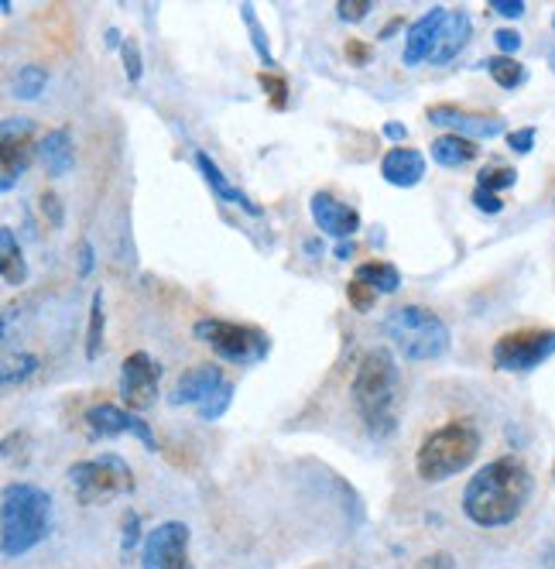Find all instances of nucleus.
Instances as JSON below:
<instances>
[{"label":"nucleus","mask_w":555,"mask_h":569,"mask_svg":"<svg viewBox=\"0 0 555 569\" xmlns=\"http://www.w3.org/2000/svg\"><path fill=\"white\" fill-rule=\"evenodd\" d=\"M535 495V477L518 457H497L463 487V515L481 528L518 521Z\"/></svg>","instance_id":"f257e3e1"},{"label":"nucleus","mask_w":555,"mask_h":569,"mask_svg":"<svg viewBox=\"0 0 555 569\" xmlns=\"http://www.w3.org/2000/svg\"><path fill=\"white\" fill-rule=\"evenodd\" d=\"M353 409L361 416L364 429L374 439H387L398 429V398H402V371L391 350L374 347L356 363V375L350 385Z\"/></svg>","instance_id":"f03ea898"},{"label":"nucleus","mask_w":555,"mask_h":569,"mask_svg":"<svg viewBox=\"0 0 555 569\" xmlns=\"http://www.w3.org/2000/svg\"><path fill=\"white\" fill-rule=\"evenodd\" d=\"M52 532V498L38 483H8L0 498V546L8 559L28 556Z\"/></svg>","instance_id":"7ed1b4c3"},{"label":"nucleus","mask_w":555,"mask_h":569,"mask_svg":"<svg viewBox=\"0 0 555 569\" xmlns=\"http://www.w3.org/2000/svg\"><path fill=\"white\" fill-rule=\"evenodd\" d=\"M481 432L470 422H446L432 429L418 453H415V473L425 483H443L456 473H463L473 460L481 457Z\"/></svg>","instance_id":"20e7f679"},{"label":"nucleus","mask_w":555,"mask_h":569,"mask_svg":"<svg viewBox=\"0 0 555 569\" xmlns=\"http://www.w3.org/2000/svg\"><path fill=\"white\" fill-rule=\"evenodd\" d=\"M384 337L398 347L405 360L425 363V360H443L450 353V327L425 306H398L391 309L381 322Z\"/></svg>","instance_id":"39448f33"},{"label":"nucleus","mask_w":555,"mask_h":569,"mask_svg":"<svg viewBox=\"0 0 555 569\" xmlns=\"http://www.w3.org/2000/svg\"><path fill=\"white\" fill-rule=\"evenodd\" d=\"M69 483L72 495L83 508H97V505H110L117 498H124L134 491V473L128 467L124 457L117 453H100L93 460L72 463L69 467Z\"/></svg>","instance_id":"423d86ee"},{"label":"nucleus","mask_w":555,"mask_h":569,"mask_svg":"<svg viewBox=\"0 0 555 569\" xmlns=\"http://www.w3.org/2000/svg\"><path fill=\"white\" fill-rule=\"evenodd\" d=\"M192 337L206 343L220 360L241 363V368H251V363L264 360L271 350V340L264 330L248 327V322H230V319H200L192 327Z\"/></svg>","instance_id":"0eeeda50"},{"label":"nucleus","mask_w":555,"mask_h":569,"mask_svg":"<svg viewBox=\"0 0 555 569\" xmlns=\"http://www.w3.org/2000/svg\"><path fill=\"white\" fill-rule=\"evenodd\" d=\"M494 368L504 375H528L555 357V330H514L504 333L494 350Z\"/></svg>","instance_id":"6e6552de"},{"label":"nucleus","mask_w":555,"mask_h":569,"mask_svg":"<svg viewBox=\"0 0 555 569\" xmlns=\"http://www.w3.org/2000/svg\"><path fill=\"white\" fill-rule=\"evenodd\" d=\"M189 525L185 521H162L144 536L141 546V569H195L189 559Z\"/></svg>","instance_id":"1a4fd4ad"},{"label":"nucleus","mask_w":555,"mask_h":569,"mask_svg":"<svg viewBox=\"0 0 555 569\" xmlns=\"http://www.w3.org/2000/svg\"><path fill=\"white\" fill-rule=\"evenodd\" d=\"M428 124L443 128L446 134H460L470 141H491L497 134H504V117L494 110H463V107H450V103H435L425 110Z\"/></svg>","instance_id":"9d476101"},{"label":"nucleus","mask_w":555,"mask_h":569,"mask_svg":"<svg viewBox=\"0 0 555 569\" xmlns=\"http://www.w3.org/2000/svg\"><path fill=\"white\" fill-rule=\"evenodd\" d=\"M31 148H34V124L28 117H11L4 120L0 131V189L11 192L18 179L31 166Z\"/></svg>","instance_id":"9b49d317"},{"label":"nucleus","mask_w":555,"mask_h":569,"mask_svg":"<svg viewBox=\"0 0 555 569\" xmlns=\"http://www.w3.org/2000/svg\"><path fill=\"white\" fill-rule=\"evenodd\" d=\"M158 385H162V363H158L151 353L138 350L121 363V398H124V409L131 412H144L154 405L158 398Z\"/></svg>","instance_id":"f8f14e48"},{"label":"nucleus","mask_w":555,"mask_h":569,"mask_svg":"<svg viewBox=\"0 0 555 569\" xmlns=\"http://www.w3.org/2000/svg\"><path fill=\"white\" fill-rule=\"evenodd\" d=\"M87 429L93 439H113V436H134L141 439L144 450H158V439L154 432L148 429V422L131 412V409H121V405H110V401H100L93 405V409L87 412Z\"/></svg>","instance_id":"ddd939ff"},{"label":"nucleus","mask_w":555,"mask_h":569,"mask_svg":"<svg viewBox=\"0 0 555 569\" xmlns=\"http://www.w3.org/2000/svg\"><path fill=\"white\" fill-rule=\"evenodd\" d=\"M309 213L323 233L336 237V240H350L356 230H361V213L346 202H340L333 192H315L309 196Z\"/></svg>","instance_id":"4468645a"},{"label":"nucleus","mask_w":555,"mask_h":569,"mask_svg":"<svg viewBox=\"0 0 555 569\" xmlns=\"http://www.w3.org/2000/svg\"><path fill=\"white\" fill-rule=\"evenodd\" d=\"M446 18H450L446 8H432V11H425L408 28V34H405V52H402L405 66L415 69V66H422V62H428L435 56V49H440V38H443V28H446Z\"/></svg>","instance_id":"2eb2a0df"},{"label":"nucleus","mask_w":555,"mask_h":569,"mask_svg":"<svg viewBox=\"0 0 555 569\" xmlns=\"http://www.w3.org/2000/svg\"><path fill=\"white\" fill-rule=\"evenodd\" d=\"M226 378H223V371H220V363H195V368H189V371H182V378L175 381V388L169 391V405H200L223 385Z\"/></svg>","instance_id":"dca6fc26"},{"label":"nucleus","mask_w":555,"mask_h":569,"mask_svg":"<svg viewBox=\"0 0 555 569\" xmlns=\"http://www.w3.org/2000/svg\"><path fill=\"white\" fill-rule=\"evenodd\" d=\"M381 176L384 182L398 186V189H412L425 179V154L415 151V148H391L384 158H381Z\"/></svg>","instance_id":"f3484780"},{"label":"nucleus","mask_w":555,"mask_h":569,"mask_svg":"<svg viewBox=\"0 0 555 569\" xmlns=\"http://www.w3.org/2000/svg\"><path fill=\"white\" fill-rule=\"evenodd\" d=\"M195 169H200V176L206 179V186L213 189V196H220L223 202H233V207H241V210L251 213V217H261V213H264L244 189H236V186L223 176V169L216 166V161H213L206 151H195Z\"/></svg>","instance_id":"a211bd4d"},{"label":"nucleus","mask_w":555,"mask_h":569,"mask_svg":"<svg viewBox=\"0 0 555 569\" xmlns=\"http://www.w3.org/2000/svg\"><path fill=\"white\" fill-rule=\"evenodd\" d=\"M38 154H42L49 176L62 179L72 172L75 166V151H72V131L69 128H56V131H46V138H38Z\"/></svg>","instance_id":"6ab92c4d"},{"label":"nucleus","mask_w":555,"mask_h":569,"mask_svg":"<svg viewBox=\"0 0 555 569\" xmlns=\"http://www.w3.org/2000/svg\"><path fill=\"white\" fill-rule=\"evenodd\" d=\"M473 34V21L466 11H450L446 18V28H443V38H440V49H435V56L428 59L432 66H450L470 42Z\"/></svg>","instance_id":"aec40b11"},{"label":"nucleus","mask_w":555,"mask_h":569,"mask_svg":"<svg viewBox=\"0 0 555 569\" xmlns=\"http://www.w3.org/2000/svg\"><path fill=\"white\" fill-rule=\"evenodd\" d=\"M428 154H432L435 166H443V169H463V166H470V161H477L481 148H477V141L460 138V134H440L432 141Z\"/></svg>","instance_id":"412c9836"},{"label":"nucleus","mask_w":555,"mask_h":569,"mask_svg":"<svg viewBox=\"0 0 555 569\" xmlns=\"http://www.w3.org/2000/svg\"><path fill=\"white\" fill-rule=\"evenodd\" d=\"M353 278L371 284L377 296H394V292L402 289V271L394 268L391 261H364V264H356Z\"/></svg>","instance_id":"4be33fe9"},{"label":"nucleus","mask_w":555,"mask_h":569,"mask_svg":"<svg viewBox=\"0 0 555 569\" xmlns=\"http://www.w3.org/2000/svg\"><path fill=\"white\" fill-rule=\"evenodd\" d=\"M0 268H4L8 284H24L28 281V261L21 254V243L11 227H0Z\"/></svg>","instance_id":"5701e85b"},{"label":"nucleus","mask_w":555,"mask_h":569,"mask_svg":"<svg viewBox=\"0 0 555 569\" xmlns=\"http://www.w3.org/2000/svg\"><path fill=\"white\" fill-rule=\"evenodd\" d=\"M484 69L491 72V79L501 90H522L528 83V69L511 56H494L484 62Z\"/></svg>","instance_id":"b1692460"},{"label":"nucleus","mask_w":555,"mask_h":569,"mask_svg":"<svg viewBox=\"0 0 555 569\" xmlns=\"http://www.w3.org/2000/svg\"><path fill=\"white\" fill-rule=\"evenodd\" d=\"M46 87H49V72L42 69V66H21L18 72H14V79H11V93L18 97V100H38L46 93Z\"/></svg>","instance_id":"393cba45"},{"label":"nucleus","mask_w":555,"mask_h":569,"mask_svg":"<svg viewBox=\"0 0 555 569\" xmlns=\"http://www.w3.org/2000/svg\"><path fill=\"white\" fill-rule=\"evenodd\" d=\"M103 327H107L103 292H93V299H90V322H87V360L100 357V350H103Z\"/></svg>","instance_id":"a878e982"},{"label":"nucleus","mask_w":555,"mask_h":569,"mask_svg":"<svg viewBox=\"0 0 555 569\" xmlns=\"http://www.w3.org/2000/svg\"><path fill=\"white\" fill-rule=\"evenodd\" d=\"M241 18L248 21V34H251V46H254L258 59H261L264 66H274V52H271V42H268V31H264V24H261L258 11H254L251 4H241Z\"/></svg>","instance_id":"bb28decb"},{"label":"nucleus","mask_w":555,"mask_h":569,"mask_svg":"<svg viewBox=\"0 0 555 569\" xmlns=\"http://www.w3.org/2000/svg\"><path fill=\"white\" fill-rule=\"evenodd\" d=\"M514 182H518V169H511V166H487V169L477 172V189H484V192H497L501 196Z\"/></svg>","instance_id":"cd10ccee"},{"label":"nucleus","mask_w":555,"mask_h":569,"mask_svg":"<svg viewBox=\"0 0 555 569\" xmlns=\"http://www.w3.org/2000/svg\"><path fill=\"white\" fill-rule=\"evenodd\" d=\"M34 371H38V357L34 353H18V357L4 360V375H0V381H4V388H14V385L28 381Z\"/></svg>","instance_id":"c85d7f7f"},{"label":"nucleus","mask_w":555,"mask_h":569,"mask_svg":"<svg viewBox=\"0 0 555 569\" xmlns=\"http://www.w3.org/2000/svg\"><path fill=\"white\" fill-rule=\"evenodd\" d=\"M230 401H233V381H223L203 405H200V409H195V412H200V419L203 422H216V419H223L226 416V409H230Z\"/></svg>","instance_id":"c756f323"},{"label":"nucleus","mask_w":555,"mask_h":569,"mask_svg":"<svg viewBox=\"0 0 555 569\" xmlns=\"http://www.w3.org/2000/svg\"><path fill=\"white\" fill-rule=\"evenodd\" d=\"M138 546H144V539H141V515H138V511H128L124 521H121V552H124V559H128Z\"/></svg>","instance_id":"7c9ffc66"},{"label":"nucleus","mask_w":555,"mask_h":569,"mask_svg":"<svg viewBox=\"0 0 555 569\" xmlns=\"http://www.w3.org/2000/svg\"><path fill=\"white\" fill-rule=\"evenodd\" d=\"M258 83H261V90L268 93V100H271L274 110H285V103H289V87H285V79H282V76L261 72V76H258Z\"/></svg>","instance_id":"2f4dec72"},{"label":"nucleus","mask_w":555,"mask_h":569,"mask_svg":"<svg viewBox=\"0 0 555 569\" xmlns=\"http://www.w3.org/2000/svg\"><path fill=\"white\" fill-rule=\"evenodd\" d=\"M121 62H124V72L131 83H141L144 79V62H141V49L134 38H124V46H121Z\"/></svg>","instance_id":"473e14b6"},{"label":"nucleus","mask_w":555,"mask_h":569,"mask_svg":"<svg viewBox=\"0 0 555 569\" xmlns=\"http://www.w3.org/2000/svg\"><path fill=\"white\" fill-rule=\"evenodd\" d=\"M346 299H350V306L356 309V312H371L374 309V302H377V292L371 289V284H364V281H350L346 284Z\"/></svg>","instance_id":"72a5a7b5"},{"label":"nucleus","mask_w":555,"mask_h":569,"mask_svg":"<svg viewBox=\"0 0 555 569\" xmlns=\"http://www.w3.org/2000/svg\"><path fill=\"white\" fill-rule=\"evenodd\" d=\"M336 14H340V21H346V24H356V21H364V18L371 14V0H340V4H336Z\"/></svg>","instance_id":"f704fd0d"},{"label":"nucleus","mask_w":555,"mask_h":569,"mask_svg":"<svg viewBox=\"0 0 555 569\" xmlns=\"http://www.w3.org/2000/svg\"><path fill=\"white\" fill-rule=\"evenodd\" d=\"M494 46L501 49V56H511V59H514V56L522 52V46H525V42H522V31H514V28H497V31H494Z\"/></svg>","instance_id":"c9c22d12"},{"label":"nucleus","mask_w":555,"mask_h":569,"mask_svg":"<svg viewBox=\"0 0 555 569\" xmlns=\"http://www.w3.org/2000/svg\"><path fill=\"white\" fill-rule=\"evenodd\" d=\"M38 207H42V217H46L52 227H62V223H65L62 199H59L56 192H42V199H38Z\"/></svg>","instance_id":"e433bc0d"},{"label":"nucleus","mask_w":555,"mask_h":569,"mask_svg":"<svg viewBox=\"0 0 555 569\" xmlns=\"http://www.w3.org/2000/svg\"><path fill=\"white\" fill-rule=\"evenodd\" d=\"M470 202H473V207H477L481 213H487V217H497V213L504 210V199H501L497 192H484V189H473Z\"/></svg>","instance_id":"4c0bfd02"},{"label":"nucleus","mask_w":555,"mask_h":569,"mask_svg":"<svg viewBox=\"0 0 555 569\" xmlns=\"http://www.w3.org/2000/svg\"><path fill=\"white\" fill-rule=\"evenodd\" d=\"M535 138H538V131H535V128L507 131V148H511L514 154H528V151L535 148Z\"/></svg>","instance_id":"58836bf2"},{"label":"nucleus","mask_w":555,"mask_h":569,"mask_svg":"<svg viewBox=\"0 0 555 569\" xmlns=\"http://www.w3.org/2000/svg\"><path fill=\"white\" fill-rule=\"evenodd\" d=\"M343 56L350 66H367L374 59V49L367 42H361V38H350V42L343 46Z\"/></svg>","instance_id":"ea45409f"},{"label":"nucleus","mask_w":555,"mask_h":569,"mask_svg":"<svg viewBox=\"0 0 555 569\" xmlns=\"http://www.w3.org/2000/svg\"><path fill=\"white\" fill-rule=\"evenodd\" d=\"M491 11L501 14V18H511V21H518L525 18V0H491Z\"/></svg>","instance_id":"a19ab883"},{"label":"nucleus","mask_w":555,"mask_h":569,"mask_svg":"<svg viewBox=\"0 0 555 569\" xmlns=\"http://www.w3.org/2000/svg\"><path fill=\"white\" fill-rule=\"evenodd\" d=\"M93 243L90 240H79V278H90L93 274Z\"/></svg>","instance_id":"79ce46f5"},{"label":"nucleus","mask_w":555,"mask_h":569,"mask_svg":"<svg viewBox=\"0 0 555 569\" xmlns=\"http://www.w3.org/2000/svg\"><path fill=\"white\" fill-rule=\"evenodd\" d=\"M384 138L387 141H405L408 138V128L402 124V120H387V124H384Z\"/></svg>","instance_id":"37998d69"},{"label":"nucleus","mask_w":555,"mask_h":569,"mask_svg":"<svg viewBox=\"0 0 555 569\" xmlns=\"http://www.w3.org/2000/svg\"><path fill=\"white\" fill-rule=\"evenodd\" d=\"M353 251H356V248H353V240H340V243H336V248H333V254H336L340 261L353 258Z\"/></svg>","instance_id":"c03bdc74"},{"label":"nucleus","mask_w":555,"mask_h":569,"mask_svg":"<svg viewBox=\"0 0 555 569\" xmlns=\"http://www.w3.org/2000/svg\"><path fill=\"white\" fill-rule=\"evenodd\" d=\"M107 46H113V49H117V46H124V42H121V34H117V28L107 31Z\"/></svg>","instance_id":"a18cd8bd"},{"label":"nucleus","mask_w":555,"mask_h":569,"mask_svg":"<svg viewBox=\"0 0 555 569\" xmlns=\"http://www.w3.org/2000/svg\"><path fill=\"white\" fill-rule=\"evenodd\" d=\"M402 24H405V21H391V24H387V28L381 31V38H391V34H394V31H398Z\"/></svg>","instance_id":"49530a36"},{"label":"nucleus","mask_w":555,"mask_h":569,"mask_svg":"<svg viewBox=\"0 0 555 569\" xmlns=\"http://www.w3.org/2000/svg\"><path fill=\"white\" fill-rule=\"evenodd\" d=\"M305 251H309V254H323V243H315V240H309V243H305Z\"/></svg>","instance_id":"de8ad7c7"},{"label":"nucleus","mask_w":555,"mask_h":569,"mask_svg":"<svg viewBox=\"0 0 555 569\" xmlns=\"http://www.w3.org/2000/svg\"><path fill=\"white\" fill-rule=\"evenodd\" d=\"M545 569H555V552H548V562H545Z\"/></svg>","instance_id":"09e8293b"},{"label":"nucleus","mask_w":555,"mask_h":569,"mask_svg":"<svg viewBox=\"0 0 555 569\" xmlns=\"http://www.w3.org/2000/svg\"><path fill=\"white\" fill-rule=\"evenodd\" d=\"M418 569H435V566H432V562H428V559H425V562H422V566H418Z\"/></svg>","instance_id":"8fccbe9b"},{"label":"nucleus","mask_w":555,"mask_h":569,"mask_svg":"<svg viewBox=\"0 0 555 569\" xmlns=\"http://www.w3.org/2000/svg\"><path fill=\"white\" fill-rule=\"evenodd\" d=\"M552 31H555V14H552Z\"/></svg>","instance_id":"3c124183"},{"label":"nucleus","mask_w":555,"mask_h":569,"mask_svg":"<svg viewBox=\"0 0 555 569\" xmlns=\"http://www.w3.org/2000/svg\"><path fill=\"white\" fill-rule=\"evenodd\" d=\"M552 473H555V467H552Z\"/></svg>","instance_id":"603ef678"}]
</instances>
